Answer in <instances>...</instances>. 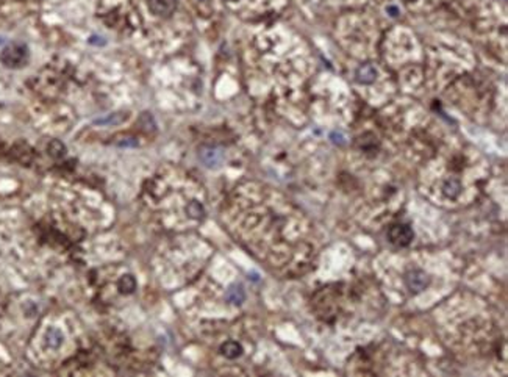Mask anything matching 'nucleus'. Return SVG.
<instances>
[{
    "mask_svg": "<svg viewBox=\"0 0 508 377\" xmlns=\"http://www.w3.org/2000/svg\"><path fill=\"white\" fill-rule=\"evenodd\" d=\"M413 230L408 224H394L388 230V239L396 246H408L413 241Z\"/></svg>",
    "mask_w": 508,
    "mask_h": 377,
    "instance_id": "nucleus-2",
    "label": "nucleus"
},
{
    "mask_svg": "<svg viewBox=\"0 0 508 377\" xmlns=\"http://www.w3.org/2000/svg\"><path fill=\"white\" fill-rule=\"evenodd\" d=\"M119 288L122 293L125 294H129V293H133L134 288H136V280H134L133 276H124L119 282Z\"/></svg>",
    "mask_w": 508,
    "mask_h": 377,
    "instance_id": "nucleus-8",
    "label": "nucleus"
},
{
    "mask_svg": "<svg viewBox=\"0 0 508 377\" xmlns=\"http://www.w3.org/2000/svg\"><path fill=\"white\" fill-rule=\"evenodd\" d=\"M28 58V50L24 44H18V42H13V44L6 46L2 52V63L8 67H21L27 63Z\"/></svg>",
    "mask_w": 508,
    "mask_h": 377,
    "instance_id": "nucleus-1",
    "label": "nucleus"
},
{
    "mask_svg": "<svg viewBox=\"0 0 508 377\" xmlns=\"http://www.w3.org/2000/svg\"><path fill=\"white\" fill-rule=\"evenodd\" d=\"M228 297H230L232 301L236 302V304L242 302V299H244V291H242V288H241V287H235V288H232L230 291H228Z\"/></svg>",
    "mask_w": 508,
    "mask_h": 377,
    "instance_id": "nucleus-10",
    "label": "nucleus"
},
{
    "mask_svg": "<svg viewBox=\"0 0 508 377\" xmlns=\"http://www.w3.org/2000/svg\"><path fill=\"white\" fill-rule=\"evenodd\" d=\"M63 332L56 327H49L44 333V340H46V346L50 349H58L63 343Z\"/></svg>",
    "mask_w": 508,
    "mask_h": 377,
    "instance_id": "nucleus-5",
    "label": "nucleus"
},
{
    "mask_svg": "<svg viewBox=\"0 0 508 377\" xmlns=\"http://www.w3.org/2000/svg\"><path fill=\"white\" fill-rule=\"evenodd\" d=\"M147 3L150 11L161 18L171 16L177 8V0H147Z\"/></svg>",
    "mask_w": 508,
    "mask_h": 377,
    "instance_id": "nucleus-3",
    "label": "nucleus"
},
{
    "mask_svg": "<svg viewBox=\"0 0 508 377\" xmlns=\"http://www.w3.org/2000/svg\"><path fill=\"white\" fill-rule=\"evenodd\" d=\"M221 352L227 358H236L242 354V348H241L240 343H236V341H227L221 346Z\"/></svg>",
    "mask_w": 508,
    "mask_h": 377,
    "instance_id": "nucleus-6",
    "label": "nucleus"
},
{
    "mask_svg": "<svg viewBox=\"0 0 508 377\" xmlns=\"http://www.w3.org/2000/svg\"><path fill=\"white\" fill-rule=\"evenodd\" d=\"M202 153H207V155H210V158H205L203 160V163H205L207 166H216L219 161L222 160V153L216 150V149H207V150H203Z\"/></svg>",
    "mask_w": 508,
    "mask_h": 377,
    "instance_id": "nucleus-9",
    "label": "nucleus"
},
{
    "mask_svg": "<svg viewBox=\"0 0 508 377\" xmlns=\"http://www.w3.org/2000/svg\"><path fill=\"white\" fill-rule=\"evenodd\" d=\"M405 282H406V287H408L411 291H421L427 287L428 279L426 276V272L414 269V271H410L408 274H406Z\"/></svg>",
    "mask_w": 508,
    "mask_h": 377,
    "instance_id": "nucleus-4",
    "label": "nucleus"
},
{
    "mask_svg": "<svg viewBox=\"0 0 508 377\" xmlns=\"http://www.w3.org/2000/svg\"><path fill=\"white\" fill-rule=\"evenodd\" d=\"M228 2H236V0H228Z\"/></svg>",
    "mask_w": 508,
    "mask_h": 377,
    "instance_id": "nucleus-12",
    "label": "nucleus"
},
{
    "mask_svg": "<svg viewBox=\"0 0 508 377\" xmlns=\"http://www.w3.org/2000/svg\"><path fill=\"white\" fill-rule=\"evenodd\" d=\"M405 2H408V3H410V2H416V0H405Z\"/></svg>",
    "mask_w": 508,
    "mask_h": 377,
    "instance_id": "nucleus-11",
    "label": "nucleus"
},
{
    "mask_svg": "<svg viewBox=\"0 0 508 377\" xmlns=\"http://www.w3.org/2000/svg\"><path fill=\"white\" fill-rule=\"evenodd\" d=\"M375 69H374V66H371V64H365V66H361L358 72H357V80L360 83H372L375 80Z\"/></svg>",
    "mask_w": 508,
    "mask_h": 377,
    "instance_id": "nucleus-7",
    "label": "nucleus"
}]
</instances>
